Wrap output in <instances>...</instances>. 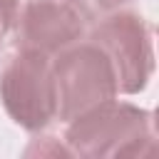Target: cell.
Here are the masks:
<instances>
[{"label": "cell", "instance_id": "obj_1", "mask_svg": "<svg viewBox=\"0 0 159 159\" xmlns=\"http://www.w3.org/2000/svg\"><path fill=\"white\" fill-rule=\"evenodd\" d=\"M154 117L129 102H102L67 122L65 147L72 157L117 159L154 154Z\"/></svg>", "mask_w": 159, "mask_h": 159}, {"label": "cell", "instance_id": "obj_2", "mask_svg": "<svg viewBox=\"0 0 159 159\" xmlns=\"http://www.w3.org/2000/svg\"><path fill=\"white\" fill-rule=\"evenodd\" d=\"M52 80L57 94V117L62 122H70L119 94L107 55L89 40H80L52 57Z\"/></svg>", "mask_w": 159, "mask_h": 159}, {"label": "cell", "instance_id": "obj_3", "mask_svg": "<svg viewBox=\"0 0 159 159\" xmlns=\"http://www.w3.org/2000/svg\"><path fill=\"white\" fill-rule=\"evenodd\" d=\"M109 60L117 92H142L154 72V32L152 25L129 10H114L94 22L89 37Z\"/></svg>", "mask_w": 159, "mask_h": 159}, {"label": "cell", "instance_id": "obj_4", "mask_svg": "<svg viewBox=\"0 0 159 159\" xmlns=\"http://www.w3.org/2000/svg\"><path fill=\"white\" fill-rule=\"evenodd\" d=\"M0 102L15 124L42 132L57 117L52 57L17 47L0 72Z\"/></svg>", "mask_w": 159, "mask_h": 159}, {"label": "cell", "instance_id": "obj_5", "mask_svg": "<svg viewBox=\"0 0 159 159\" xmlns=\"http://www.w3.org/2000/svg\"><path fill=\"white\" fill-rule=\"evenodd\" d=\"M12 30L20 50L55 57L84 37V20L65 0H25Z\"/></svg>", "mask_w": 159, "mask_h": 159}, {"label": "cell", "instance_id": "obj_6", "mask_svg": "<svg viewBox=\"0 0 159 159\" xmlns=\"http://www.w3.org/2000/svg\"><path fill=\"white\" fill-rule=\"evenodd\" d=\"M84 22H97L102 20L104 15L119 10L122 5L132 2V0H65Z\"/></svg>", "mask_w": 159, "mask_h": 159}, {"label": "cell", "instance_id": "obj_7", "mask_svg": "<svg viewBox=\"0 0 159 159\" xmlns=\"http://www.w3.org/2000/svg\"><path fill=\"white\" fill-rule=\"evenodd\" d=\"M20 7H22V0H0V20H2V25L10 32L15 27V20H17Z\"/></svg>", "mask_w": 159, "mask_h": 159}, {"label": "cell", "instance_id": "obj_8", "mask_svg": "<svg viewBox=\"0 0 159 159\" xmlns=\"http://www.w3.org/2000/svg\"><path fill=\"white\" fill-rule=\"evenodd\" d=\"M5 35H10V30H7V27L2 25V20H0V42L5 40Z\"/></svg>", "mask_w": 159, "mask_h": 159}]
</instances>
